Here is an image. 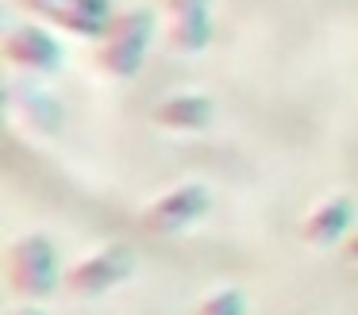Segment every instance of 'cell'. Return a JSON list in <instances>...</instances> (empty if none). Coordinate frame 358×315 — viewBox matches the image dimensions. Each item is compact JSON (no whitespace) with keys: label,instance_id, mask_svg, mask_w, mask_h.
I'll use <instances>...</instances> for the list:
<instances>
[{"label":"cell","instance_id":"cell-2","mask_svg":"<svg viewBox=\"0 0 358 315\" xmlns=\"http://www.w3.org/2000/svg\"><path fill=\"white\" fill-rule=\"evenodd\" d=\"M8 277L12 292L16 296H50L58 284V254H55V242L47 235H24L12 242L8 250Z\"/></svg>","mask_w":358,"mask_h":315},{"label":"cell","instance_id":"cell-3","mask_svg":"<svg viewBox=\"0 0 358 315\" xmlns=\"http://www.w3.org/2000/svg\"><path fill=\"white\" fill-rule=\"evenodd\" d=\"M204 212H208V189L196 184V181H185V184H173L170 192H162V196L143 212L139 223L150 235H173V230L196 223Z\"/></svg>","mask_w":358,"mask_h":315},{"label":"cell","instance_id":"cell-10","mask_svg":"<svg viewBox=\"0 0 358 315\" xmlns=\"http://www.w3.org/2000/svg\"><path fill=\"white\" fill-rule=\"evenodd\" d=\"M212 38V20L208 23H170V46L178 54H196Z\"/></svg>","mask_w":358,"mask_h":315},{"label":"cell","instance_id":"cell-5","mask_svg":"<svg viewBox=\"0 0 358 315\" xmlns=\"http://www.w3.org/2000/svg\"><path fill=\"white\" fill-rule=\"evenodd\" d=\"M31 12H39L47 23L70 31L81 38H104V31L112 27L108 0H24Z\"/></svg>","mask_w":358,"mask_h":315},{"label":"cell","instance_id":"cell-13","mask_svg":"<svg viewBox=\"0 0 358 315\" xmlns=\"http://www.w3.org/2000/svg\"><path fill=\"white\" fill-rule=\"evenodd\" d=\"M347 258H350V261H358V235L347 242Z\"/></svg>","mask_w":358,"mask_h":315},{"label":"cell","instance_id":"cell-9","mask_svg":"<svg viewBox=\"0 0 358 315\" xmlns=\"http://www.w3.org/2000/svg\"><path fill=\"white\" fill-rule=\"evenodd\" d=\"M20 89H24L27 104H16V108H24V115L31 119V127H39V131H55V127H58V119H62V108H58V100L50 96V92L35 89V85H20Z\"/></svg>","mask_w":358,"mask_h":315},{"label":"cell","instance_id":"cell-12","mask_svg":"<svg viewBox=\"0 0 358 315\" xmlns=\"http://www.w3.org/2000/svg\"><path fill=\"white\" fill-rule=\"evenodd\" d=\"M170 23H208V0H166Z\"/></svg>","mask_w":358,"mask_h":315},{"label":"cell","instance_id":"cell-4","mask_svg":"<svg viewBox=\"0 0 358 315\" xmlns=\"http://www.w3.org/2000/svg\"><path fill=\"white\" fill-rule=\"evenodd\" d=\"M131 265H135V258H131L127 246H104V250L81 258L78 265L66 273V288H70L73 296H101L112 284L124 281V277L131 273Z\"/></svg>","mask_w":358,"mask_h":315},{"label":"cell","instance_id":"cell-11","mask_svg":"<svg viewBox=\"0 0 358 315\" xmlns=\"http://www.w3.org/2000/svg\"><path fill=\"white\" fill-rule=\"evenodd\" d=\"M247 312V300H243L239 288H216L196 304L193 315H243Z\"/></svg>","mask_w":358,"mask_h":315},{"label":"cell","instance_id":"cell-1","mask_svg":"<svg viewBox=\"0 0 358 315\" xmlns=\"http://www.w3.org/2000/svg\"><path fill=\"white\" fill-rule=\"evenodd\" d=\"M155 35V12L147 8H127L124 15L112 20V27L104 31V43L96 50L104 73L112 77H135L147 58V43Z\"/></svg>","mask_w":358,"mask_h":315},{"label":"cell","instance_id":"cell-7","mask_svg":"<svg viewBox=\"0 0 358 315\" xmlns=\"http://www.w3.org/2000/svg\"><path fill=\"white\" fill-rule=\"evenodd\" d=\"M350 219H355V204H350V196H327L324 204H316L308 215L301 219V238L312 246H331L339 242V235L350 227Z\"/></svg>","mask_w":358,"mask_h":315},{"label":"cell","instance_id":"cell-14","mask_svg":"<svg viewBox=\"0 0 358 315\" xmlns=\"http://www.w3.org/2000/svg\"><path fill=\"white\" fill-rule=\"evenodd\" d=\"M12 315H43V312H35V307H24V312H12Z\"/></svg>","mask_w":358,"mask_h":315},{"label":"cell","instance_id":"cell-8","mask_svg":"<svg viewBox=\"0 0 358 315\" xmlns=\"http://www.w3.org/2000/svg\"><path fill=\"white\" fill-rule=\"evenodd\" d=\"M212 112H216V104L204 92H173L155 108V123L170 131H201L212 123Z\"/></svg>","mask_w":358,"mask_h":315},{"label":"cell","instance_id":"cell-6","mask_svg":"<svg viewBox=\"0 0 358 315\" xmlns=\"http://www.w3.org/2000/svg\"><path fill=\"white\" fill-rule=\"evenodd\" d=\"M4 58L12 66L27 69V73H50L66 61L62 43L50 35L39 23H24V27H12L8 38H4Z\"/></svg>","mask_w":358,"mask_h":315}]
</instances>
